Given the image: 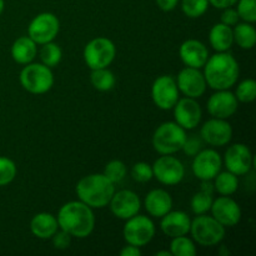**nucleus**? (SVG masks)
<instances>
[{
    "instance_id": "nucleus-1",
    "label": "nucleus",
    "mask_w": 256,
    "mask_h": 256,
    "mask_svg": "<svg viewBox=\"0 0 256 256\" xmlns=\"http://www.w3.org/2000/svg\"><path fill=\"white\" fill-rule=\"evenodd\" d=\"M59 229L72 238L85 239L95 229V215L90 206L82 202H69L62 205L56 215Z\"/></svg>"
},
{
    "instance_id": "nucleus-2",
    "label": "nucleus",
    "mask_w": 256,
    "mask_h": 256,
    "mask_svg": "<svg viewBox=\"0 0 256 256\" xmlns=\"http://www.w3.org/2000/svg\"><path fill=\"white\" fill-rule=\"evenodd\" d=\"M206 85L214 90H228L236 84L240 68L230 52H222L209 56L204 66Z\"/></svg>"
},
{
    "instance_id": "nucleus-3",
    "label": "nucleus",
    "mask_w": 256,
    "mask_h": 256,
    "mask_svg": "<svg viewBox=\"0 0 256 256\" xmlns=\"http://www.w3.org/2000/svg\"><path fill=\"white\" fill-rule=\"evenodd\" d=\"M75 192L80 202L88 206L92 209H102L109 205L115 192V184L104 174H90L78 182Z\"/></svg>"
},
{
    "instance_id": "nucleus-4",
    "label": "nucleus",
    "mask_w": 256,
    "mask_h": 256,
    "mask_svg": "<svg viewBox=\"0 0 256 256\" xmlns=\"http://www.w3.org/2000/svg\"><path fill=\"white\" fill-rule=\"evenodd\" d=\"M186 130L182 129L175 122H166L160 124L152 135V148L160 155H172L182 149Z\"/></svg>"
},
{
    "instance_id": "nucleus-5",
    "label": "nucleus",
    "mask_w": 256,
    "mask_h": 256,
    "mask_svg": "<svg viewBox=\"0 0 256 256\" xmlns=\"http://www.w3.org/2000/svg\"><path fill=\"white\" fill-rule=\"evenodd\" d=\"M19 80L26 92L42 95L49 92L54 85V74L52 68L42 62H29L20 72Z\"/></svg>"
},
{
    "instance_id": "nucleus-6",
    "label": "nucleus",
    "mask_w": 256,
    "mask_h": 256,
    "mask_svg": "<svg viewBox=\"0 0 256 256\" xmlns=\"http://www.w3.org/2000/svg\"><path fill=\"white\" fill-rule=\"evenodd\" d=\"M189 232L196 244L202 246H215L224 240L225 226L212 216L202 214L192 220Z\"/></svg>"
},
{
    "instance_id": "nucleus-7",
    "label": "nucleus",
    "mask_w": 256,
    "mask_h": 256,
    "mask_svg": "<svg viewBox=\"0 0 256 256\" xmlns=\"http://www.w3.org/2000/svg\"><path fill=\"white\" fill-rule=\"evenodd\" d=\"M82 56L92 70L108 68L116 56V46L108 38H95L84 48Z\"/></svg>"
},
{
    "instance_id": "nucleus-8",
    "label": "nucleus",
    "mask_w": 256,
    "mask_h": 256,
    "mask_svg": "<svg viewBox=\"0 0 256 256\" xmlns=\"http://www.w3.org/2000/svg\"><path fill=\"white\" fill-rule=\"evenodd\" d=\"M125 222H126L122 229V236L126 244L142 248L154 239L156 229L150 218L136 214Z\"/></svg>"
},
{
    "instance_id": "nucleus-9",
    "label": "nucleus",
    "mask_w": 256,
    "mask_h": 256,
    "mask_svg": "<svg viewBox=\"0 0 256 256\" xmlns=\"http://www.w3.org/2000/svg\"><path fill=\"white\" fill-rule=\"evenodd\" d=\"M60 22L52 12H40L30 22L28 26V36L32 38L36 45L52 42L59 34Z\"/></svg>"
},
{
    "instance_id": "nucleus-10",
    "label": "nucleus",
    "mask_w": 256,
    "mask_h": 256,
    "mask_svg": "<svg viewBox=\"0 0 256 256\" xmlns=\"http://www.w3.org/2000/svg\"><path fill=\"white\" fill-rule=\"evenodd\" d=\"M152 166L154 178H156L160 184L168 186L178 185L185 176V168L182 162L172 155H162L155 160Z\"/></svg>"
},
{
    "instance_id": "nucleus-11",
    "label": "nucleus",
    "mask_w": 256,
    "mask_h": 256,
    "mask_svg": "<svg viewBox=\"0 0 256 256\" xmlns=\"http://www.w3.org/2000/svg\"><path fill=\"white\" fill-rule=\"evenodd\" d=\"M179 89L172 75H162L156 78L152 86V99L162 110H172L179 100Z\"/></svg>"
},
{
    "instance_id": "nucleus-12",
    "label": "nucleus",
    "mask_w": 256,
    "mask_h": 256,
    "mask_svg": "<svg viewBox=\"0 0 256 256\" xmlns=\"http://www.w3.org/2000/svg\"><path fill=\"white\" fill-rule=\"evenodd\" d=\"M222 160L214 149H202L192 160V172L199 180H212L220 172Z\"/></svg>"
},
{
    "instance_id": "nucleus-13",
    "label": "nucleus",
    "mask_w": 256,
    "mask_h": 256,
    "mask_svg": "<svg viewBox=\"0 0 256 256\" xmlns=\"http://www.w3.org/2000/svg\"><path fill=\"white\" fill-rule=\"evenodd\" d=\"M175 82H176L179 92L188 98L198 99V98H202L206 92V80H205L204 74L196 68L185 66L184 69L180 70Z\"/></svg>"
},
{
    "instance_id": "nucleus-14",
    "label": "nucleus",
    "mask_w": 256,
    "mask_h": 256,
    "mask_svg": "<svg viewBox=\"0 0 256 256\" xmlns=\"http://www.w3.org/2000/svg\"><path fill=\"white\" fill-rule=\"evenodd\" d=\"M200 138L212 146H225L232 139V128L226 119L212 118L200 129Z\"/></svg>"
},
{
    "instance_id": "nucleus-15",
    "label": "nucleus",
    "mask_w": 256,
    "mask_h": 256,
    "mask_svg": "<svg viewBox=\"0 0 256 256\" xmlns=\"http://www.w3.org/2000/svg\"><path fill=\"white\" fill-rule=\"evenodd\" d=\"M109 208L112 214L118 219L128 220L139 214L142 202L136 192L132 190H120L114 192L109 202Z\"/></svg>"
},
{
    "instance_id": "nucleus-16",
    "label": "nucleus",
    "mask_w": 256,
    "mask_h": 256,
    "mask_svg": "<svg viewBox=\"0 0 256 256\" xmlns=\"http://www.w3.org/2000/svg\"><path fill=\"white\" fill-rule=\"evenodd\" d=\"M224 164L228 172H232L236 176L246 175L252 168V150L242 142L232 144L225 152Z\"/></svg>"
},
{
    "instance_id": "nucleus-17",
    "label": "nucleus",
    "mask_w": 256,
    "mask_h": 256,
    "mask_svg": "<svg viewBox=\"0 0 256 256\" xmlns=\"http://www.w3.org/2000/svg\"><path fill=\"white\" fill-rule=\"evenodd\" d=\"M174 119L178 125L185 130H192L200 124L202 120V106L196 99L192 98H182L174 105Z\"/></svg>"
},
{
    "instance_id": "nucleus-18",
    "label": "nucleus",
    "mask_w": 256,
    "mask_h": 256,
    "mask_svg": "<svg viewBox=\"0 0 256 256\" xmlns=\"http://www.w3.org/2000/svg\"><path fill=\"white\" fill-rule=\"evenodd\" d=\"M210 212H212V216L225 228L235 226L242 220L240 205L230 196L222 195L220 198L212 200Z\"/></svg>"
},
{
    "instance_id": "nucleus-19",
    "label": "nucleus",
    "mask_w": 256,
    "mask_h": 256,
    "mask_svg": "<svg viewBox=\"0 0 256 256\" xmlns=\"http://www.w3.org/2000/svg\"><path fill=\"white\" fill-rule=\"evenodd\" d=\"M239 102L234 92L228 90H216L208 100L206 109L212 118L229 119L238 112Z\"/></svg>"
},
{
    "instance_id": "nucleus-20",
    "label": "nucleus",
    "mask_w": 256,
    "mask_h": 256,
    "mask_svg": "<svg viewBox=\"0 0 256 256\" xmlns=\"http://www.w3.org/2000/svg\"><path fill=\"white\" fill-rule=\"evenodd\" d=\"M179 55L185 66L202 69L209 59V50L200 40L188 39L180 45Z\"/></svg>"
},
{
    "instance_id": "nucleus-21",
    "label": "nucleus",
    "mask_w": 256,
    "mask_h": 256,
    "mask_svg": "<svg viewBox=\"0 0 256 256\" xmlns=\"http://www.w3.org/2000/svg\"><path fill=\"white\" fill-rule=\"evenodd\" d=\"M160 219H162L160 229L170 239L189 234L192 219H190L186 212H180V210H176V212L170 210L168 214H165Z\"/></svg>"
},
{
    "instance_id": "nucleus-22",
    "label": "nucleus",
    "mask_w": 256,
    "mask_h": 256,
    "mask_svg": "<svg viewBox=\"0 0 256 256\" xmlns=\"http://www.w3.org/2000/svg\"><path fill=\"white\" fill-rule=\"evenodd\" d=\"M144 206L150 216L162 218L172 209V198L166 190L154 189L145 196Z\"/></svg>"
},
{
    "instance_id": "nucleus-23",
    "label": "nucleus",
    "mask_w": 256,
    "mask_h": 256,
    "mask_svg": "<svg viewBox=\"0 0 256 256\" xmlns=\"http://www.w3.org/2000/svg\"><path fill=\"white\" fill-rule=\"evenodd\" d=\"M58 230H59V224L56 216L50 212H39L30 220V232L38 239H52Z\"/></svg>"
},
{
    "instance_id": "nucleus-24",
    "label": "nucleus",
    "mask_w": 256,
    "mask_h": 256,
    "mask_svg": "<svg viewBox=\"0 0 256 256\" xmlns=\"http://www.w3.org/2000/svg\"><path fill=\"white\" fill-rule=\"evenodd\" d=\"M36 42L29 36H20L12 42V58L15 62L26 65L36 56Z\"/></svg>"
},
{
    "instance_id": "nucleus-25",
    "label": "nucleus",
    "mask_w": 256,
    "mask_h": 256,
    "mask_svg": "<svg viewBox=\"0 0 256 256\" xmlns=\"http://www.w3.org/2000/svg\"><path fill=\"white\" fill-rule=\"evenodd\" d=\"M209 42L214 50L218 52H228L234 44V35L232 28L222 22H218L210 29Z\"/></svg>"
},
{
    "instance_id": "nucleus-26",
    "label": "nucleus",
    "mask_w": 256,
    "mask_h": 256,
    "mask_svg": "<svg viewBox=\"0 0 256 256\" xmlns=\"http://www.w3.org/2000/svg\"><path fill=\"white\" fill-rule=\"evenodd\" d=\"M234 42H236L242 49L250 50L256 44V29L252 22H238L232 29Z\"/></svg>"
},
{
    "instance_id": "nucleus-27",
    "label": "nucleus",
    "mask_w": 256,
    "mask_h": 256,
    "mask_svg": "<svg viewBox=\"0 0 256 256\" xmlns=\"http://www.w3.org/2000/svg\"><path fill=\"white\" fill-rule=\"evenodd\" d=\"M214 189L224 196H230L239 189V179L235 174L230 172H220L214 178Z\"/></svg>"
},
{
    "instance_id": "nucleus-28",
    "label": "nucleus",
    "mask_w": 256,
    "mask_h": 256,
    "mask_svg": "<svg viewBox=\"0 0 256 256\" xmlns=\"http://www.w3.org/2000/svg\"><path fill=\"white\" fill-rule=\"evenodd\" d=\"M92 85L99 92H109L115 85V75L108 68L92 70L90 75Z\"/></svg>"
},
{
    "instance_id": "nucleus-29",
    "label": "nucleus",
    "mask_w": 256,
    "mask_h": 256,
    "mask_svg": "<svg viewBox=\"0 0 256 256\" xmlns=\"http://www.w3.org/2000/svg\"><path fill=\"white\" fill-rule=\"evenodd\" d=\"M39 58L42 60V64L46 65L48 68H55L62 62V48L52 42L42 44V49L39 52Z\"/></svg>"
},
{
    "instance_id": "nucleus-30",
    "label": "nucleus",
    "mask_w": 256,
    "mask_h": 256,
    "mask_svg": "<svg viewBox=\"0 0 256 256\" xmlns=\"http://www.w3.org/2000/svg\"><path fill=\"white\" fill-rule=\"evenodd\" d=\"M170 252L172 256H195L196 246L194 240L188 238L186 235L172 238L170 242Z\"/></svg>"
},
{
    "instance_id": "nucleus-31",
    "label": "nucleus",
    "mask_w": 256,
    "mask_h": 256,
    "mask_svg": "<svg viewBox=\"0 0 256 256\" xmlns=\"http://www.w3.org/2000/svg\"><path fill=\"white\" fill-rule=\"evenodd\" d=\"M209 0H182V10L190 19L202 16L208 12Z\"/></svg>"
},
{
    "instance_id": "nucleus-32",
    "label": "nucleus",
    "mask_w": 256,
    "mask_h": 256,
    "mask_svg": "<svg viewBox=\"0 0 256 256\" xmlns=\"http://www.w3.org/2000/svg\"><path fill=\"white\" fill-rule=\"evenodd\" d=\"M126 165L122 162V160H112L108 162L104 168V172L102 174L112 182V184H118V182H122L124 178L126 176Z\"/></svg>"
},
{
    "instance_id": "nucleus-33",
    "label": "nucleus",
    "mask_w": 256,
    "mask_h": 256,
    "mask_svg": "<svg viewBox=\"0 0 256 256\" xmlns=\"http://www.w3.org/2000/svg\"><path fill=\"white\" fill-rule=\"evenodd\" d=\"M212 194L205 192H198L192 198V202H190V206H192V212L195 215H202L206 214L208 212H210V208L212 204Z\"/></svg>"
},
{
    "instance_id": "nucleus-34",
    "label": "nucleus",
    "mask_w": 256,
    "mask_h": 256,
    "mask_svg": "<svg viewBox=\"0 0 256 256\" xmlns=\"http://www.w3.org/2000/svg\"><path fill=\"white\" fill-rule=\"evenodd\" d=\"M16 164L6 156H0V186H6L16 178Z\"/></svg>"
},
{
    "instance_id": "nucleus-35",
    "label": "nucleus",
    "mask_w": 256,
    "mask_h": 256,
    "mask_svg": "<svg viewBox=\"0 0 256 256\" xmlns=\"http://www.w3.org/2000/svg\"><path fill=\"white\" fill-rule=\"evenodd\" d=\"M238 102H252L256 98V82L254 79H245L236 86L235 92Z\"/></svg>"
},
{
    "instance_id": "nucleus-36",
    "label": "nucleus",
    "mask_w": 256,
    "mask_h": 256,
    "mask_svg": "<svg viewBox=\"0 0 256 256\" xmlns=\"http://www.w3.org/2000/svg\"><path fill=\"white\" fill-rule=\"evenodd\" d=\"M235 5L240 19L254 24L256 22V0H238Z\"/></svg>"
},
{
    "instance_id": "nucleus-37",
    "label": "nucleus",
    "mask_w": 256,
    "mask_h": 256,
    "mask_svg": "<svg viewBox=\"0 0 256 256\" xmlns=\"http://www.w3.org/2000/svg\"><path fill=\"white\" fill-rule=\"evenodd\" d=\"M132 176L138 182H148L154 178L152 174V166L148 162H139L132 165Z\"/></svg>"
},
{
    "instance_id": "nucleus-38",
    "label": "nucleus",
    "mask_w": 256,
    "mask_h": 256,
    "mask_svg": "<svg viewBox=\"0 0 256 256\" xmlns=\"http://www.w3.org/2000/svg\"><path fill=\"white\" fill-rule=\"evenodd\" d=\"M202 139L198 135H186L184 145H182V152L189 156H195L199 152L202 150Z\"/></svg>"
},
{
    "instance_id": "nucleus-39",
    "label": "nucleus",
    "mask_w": 256,
    "mask_h": 256,
    "mask_svg": "<svg viewBox=\"0 0 256 256\" xmlns=\"http://www.w3.org/2000/svg\"><path fill=\"white\" fill-rule=\"evenodd\" d=\"M52 242L55 249L65 250L70 246V244H72V236H70L66 232H64V230L59 229L52 236Z\"/></svg>"
},
{
    "instance_id": "nucleus-40",
    "label": "nucleus",
    "mask_w": 256,
    "mask_h": 256,
    "mask_svg": "<svg viewBox=\"0 0 256 256\" xmlns=\"http://www.w3.org/2000/svg\"><path fill=\"white\" fill-rule=\"evenodd\" d=\"M222 10H224V12H222V16H220V20H222V24L229 25V26H235V25H236L240 20L236 9H234V8L232 6V8H226V9H222Z\"/></svg>"
},
{
    "instance_id": "nucleus-41",
    "label": "nucleus",
    "mask_w": 256,
    "mask_h": 256,
    "mask_svg": "<svg viewBox=\"0 0 256 256\" xmlns=\"http://www.w3.org/2000/svg\"><path fill=\"white\" fill-rule=\"evenodd\" d=\"M155 2H156V5L159 6V9L165 12L174 10L176 8V5L179 4V0H155Z\"/></svg>"
},
{
    "instance_id": "nucleus-42",
    "label": "nucleus",
    "mask_w": 256,
    "mask_h": 256,
    "mask_svg": "<svg viewBox=\"0 0 256 256\" xmlns=\"http://www.w3.org/2000/svg\"><path fill=\"white\" fill-rule=\"evenodd\" d=\"M238 0H209V5H212L216 9H226L234 6Z\"/></svg>"
},
{
    "instance_id": "nucleus-43",
    "label": "nucleus",
    "mask_w": 256,
    "mask_h": 256,
    "mask_svg": "<svg viewBox=\"0 0 256 256\" xmlns=\"http://www.w3.org/2000/svg\"><path fill=\"white\" fill-rule=\"evenodd\" d=\"M142 255V250L140 248L135 246V245H125L122 250H120V256H140Z\"/></svg>"
},
{
    "instance_id": "nucleus-44",
    "label": "nucleus",
    "mask_w": 256,
    "mask_h": 256,
    "mask_svg": "<svg viewBox=\"0 0 256 256\" xmlns=\"http://www.w3.org/2000/svg\"><path fill=\"white\" fill-rule=\"evenodd\" d=\"M155 255H156V256H172V252H166V250H162V252H158Z\"/></svg>"
},
{
    "instance_id": "nucleus-45",
    "label": "nucleus",
    "mask_w": 256,
    "mask_h": 256,
    "mask_svg": "<svg viewBox=\"0 0 256 256\" xmlns=\"http://www.w3.org/2000/svg\"><path fill=\"white\" fill-rule=\"evenodd\" d=\"M4 8H5V2L4 0H0V15H2V12H4Z\"/></svg>"
}]
</instances>
